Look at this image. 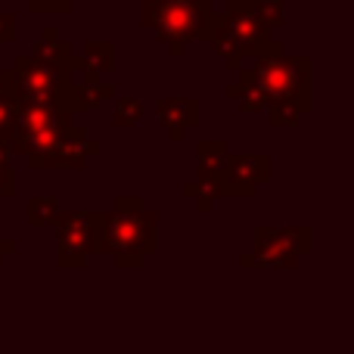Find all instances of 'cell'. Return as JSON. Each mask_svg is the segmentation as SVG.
Listing matches in <instances>:
<instances>
[{"label":"cell","mask_w":354,"mask_h":354,"mask_svg":"<svg viewBox=\"0 0 354 354\" xmlns=\"http://www.w3.org/2000/svg\"><path fill=\"white\" fill-rule=\"evenodd\" d=\"M91 252L109 255L118 270L140 268L143 258L159 252V214L143 208L140 196H115L109 212L87 214Z\"/></svg>","instance_id":"6da1fadb"},{"label":"cell","mask_w":354,"mask_h":354,"mask_svg":"<svg viewBox=\"0 0 354 354\" xmlns=\"http://www.w3.org/2000/svg\"><path fill=\"white\" fill-rule=\"evenodd\" d=\"M311 56H289L286 50H274V53L255 59L252 68H239V93L258 91L270 100V106L280 100H295L301 106L311 103Z\"/></svg>","instance_id":"7a4b0ae2"},{"label":"cell","mask_w":354,"mask_h":354,"mask_svg":"<svg viewBox=\"0 0 354 354\" xmlns=\"http://www.w3.org/2000/svg\"><path fill=\"white\" fill-rule=\"evenodd\" d=\"M143 28L156 31L168 53L183 56L187 44L202 41L214 16V0H140Z\"/></svg>","instance_id":"3957f363"},{"label":"cell","mask_w":354,"mask_h":354,"mask_svg":"<svg viewBox=\"0 0 354 354\" xmlns=\"http://www.w3.org/2000/svg\"><path fill=\"white\" fill-rule=\"evenodd\" d=\"M311 227H255V249L239 255V268H283L292 270L301 255H311L314 249Z\"/></svg>","instance_id":"277c9868"},{"label":"cell","mask_w":354,"mask_h":354,"mask_svg":"<svg viewBox=\"0 0 354 354\" xmlns=\"http://www.w3.org/2000/svg\"><path fill=\"white\" fill-rule=\"evenodd\" d=\"M221 25L230 35V41L236 44L243 59H261L274 50H283V44L270 37V31L264 28L261 19L252 12V6L245 0H227L224 12H221Z\"/></svg>","instance_id":"5b68a950"},{"label":"cell","mask_w":354,"mask_h":354,"mask_svg":"<svg viewBox=\"0 0 354 354\" xmlns=\"http://www.w3.org/2000/svg\"><path fill=\"white\" fill-rule=\"evenodd\" d=\"M87 208H59L53 218V230H56V264L66 270H78L87 264L91 252V230H87Z\"/></svg>","instance_id":"8992f818"},{"label":"cell","mask_w":354,"mask_h":354,"mask_svg":"<svg viewBox=\"0 0 354 354\" xmlns=\"http://www.w3.org/2000/svg\"><path fill=\"white\" fill-rule=\"evenodd\" d=\"M270 180L268 153H230L224 174H221V196L224 199H249Z\"/></svg>","instance_id":"52a82bcc"},{"label":"cell","mask_w":354,"mask_h":354,"mask_svg":"<svg viewBox=\"0 0 354 354\" xmlns=\"http://www.w3.org/2000/svg\"><path fill=\"white\" fill-rule=\"evenodd\" d=\"M91 156H100V140L87 137L84 124H75V128L66 131V137H62V143L53 149V156L44 159L41 171H50V168H59V171H84Z\"/></svg>","instance_id":"ba28073f"},{"label":"cell","mask_w":354,"mask_h":354,"mask_svg":"<svg viewBox=\"0 0 354 354\" xmlns=\"http://www.w3.org/2000/svg\"><path fill=\"white\" fill-rule=\"evenodd\" d=\"M156 118L177 143L189 128L199 124V100L196 97H159L156 100Z\"/></svg>","instance_id":"9c48e42d"},{"label":"cell","mask_w":354,"mask_h":354,"mask_svg":"<svg viewBox=\"0 0 354 354\" xmlns=\"http://www.w3.org/2000/svg\"><path fill=\"white\" fill-rule=\"evenodd\" d=\"M25 56H28L31 62H37V66H47V68H66V72L81 68L72 44L62 41L59 31H56L53 25H47V28L41 31V37L31 44V53H25Z\"/></svg>","instance_id":"30bf717a"},{"label":"cell","mask_w":354,"mask_h":354,"mask_svg":"<svg viewBox=\"0 0 354 354\" xmlns=\"http://www.w3.org/2000/svg\"><path fill=\"white\" fill-rule=\"evenodd\" d=\"M81 72L93 75V78H106L115 68V44L112 41H87L81 47Z\"/></svg>","instance_id":"8fae6325"},{"label":"cell","mask_w":354,"mask_h":354,"mask_svg":"<svg viewBox=\"0 0 354 354\" xmlns=\"http://www.w3.org/2000/svg\"><path fill=\"white\" fill-rule=\"evenodd\" d=\"M227 156H230V147L224 140H199L196 147V162H199V177L196 180H214L221 183V174H224Z\"/></svg>","instance_id":"7c38bea8"},{"label":"cell","mask_w":354,"mask_h":354,"mask_svg":"<svg viewBox=\"0 0 354 354\" xmlns=\"http://www.w3.org/2000/svg\"><path fill=\"white\" fill-rule=\"evenodd\" d=\"M202 41L214 50V56H218V59L224 62L230 72H239V68H243L245 59L239 56L236 44L230 41V35H227L224 25H221V12H214V16H212V25H208V31H205V37H202Z\"/></svg>","instance_id":"4fadbf2b"},{"label":"cell","mask_w":354,"mask_h":354,"mask_svg":"<svg viewBox=\"0 0 354 354\" xmlns=\"http://www.w3.org/2000/svg\"><path fill=\"white\" fill-rule=\"evenodd\" d=\"M308 112H311V106H301L295 100H280V103L268 106V124L270 128H295Z\"/></svg>","instance_id":"5bb4252c"},{"label":"cell","mask_w":354,"mask_h":354,"mask_svg":"<svg viewBox=\"0 0 354 354\" xmlns=\"http://www.w3.org/2000/svg\"><path fill=\"white\" fill-rule=\"evenodd\" d=\"M78 87H81V106H84V112L97 109V106H103L106 100L115 97V87L106 84V78H93V75H84Z\"/></svg>","instance_id":"9a60e30c"},{"label":"cell","mask_w":354,"mask_h":354,"mask_svg":"<svg viewBox=\"0 0 354 354\" xmlns=\"http://www.w3.org/2000/svg\"><path fill=\"white\" fill-rule=\"evenodd\" d=\"M245 3L252 6V12L261 19V25L268 31H277L286 25V3L283 0H245Z\"/></svg>","instance_id":"2e32d148"},{"label":"cell","mask_w":354,"mask_h":354,"mask_svg":"<svg viewBox=\"0 0 354 354\" xmlns=\"http://www.w3.org/2000/svg\"><path fill=\"white\" fill-rule=\"evenodd\" d=\"M59 212L56 196H31L28 199V227H50Z\"/></svg>","instance_id":"e0dca14e"},{"label":"cell","mask_w":354,"mask_h":354,"mask_svg":"<svg viewBox=\"0 0 354 354\" xmlns=\"http://www.w3.org/2000/svg\"><path fill=\"white\" fill-rule=\"evenodd\" d=\"M143 122V103L134 97H118L115 103V112H112V124L115 128H137Z\"/></svg>","instance_id":"ac0fdd59"},{"label":"cell","mask_w":354,"mask_h":354,"mask_svg":"<svg viewBox=\"0 0 354 354\" xmlns=\"http://www.w3.org/2000/svg\"><path fill=\"white\" fill-rule=\"evenodd\" d=\"M28 12H35V16H68L72 0H28Z\"/></svg>","instance_id":"d6986e66"},{"label":"cell","mask_w":354,"mask_h":354,"mask_svg":"<svg viewBox=\"0 0 354 354\" xmlns=\"http://www.w3.org/2000/svg\"><path fill=\"white\" fill-rule=\"evenodd\" d=\"M12 115H16V103H12L6 93H0V143H6V147H10Z\"/></svg>","instance_id":"ffe728a7"},{"label":"cell","mask_w":354,"mask_h":354,"mask_svg":"<svg viewBox=\"0 0 354 354\" xmlns=\"http://www.w3.org/2000/svg\"><path fill=\"white\" fill-rule=\"evenodd\" d=\"M16 196V174H12V165H0V208H3L6 199Z\"/></svg>","instance_id":"44dd1931"},{"label":"cell","mask_w":354,"mask_h":354,"mask_svg":"<svg viewBox=\"0 0 354 354\" xmlns=\"http://www.w3.org/2000/svg\"><path fill=\"white\" fill-rule=\"evenodd\" d=\"M16 41V16L12 12H0V50L3 44H12Z\"/></svg>","instance_id":"7402d4cb"},{"label":"cell","mask_w":354,"mask_h":354,"mask_svg":"<svg viewBox=\"0 0 354 354\" xmlns=\"http://www.w3.org/2000/svg\"><path fill=\"white\" fill-rule=\"evenodd\" d=\"M12 252H16V243H12V239H6L3 230H0V261H3L6 255H12Z\"/></svg>","instance_id":"603a6c76"},{"label":"cell","mask_w":354,"mask_h":354,"mask_svg":"<svg viewBox=\"0 0 354 354\" xmlns=\"http://www.w3.org/2000/svg\"><path fill=\"white\" fill-rule=\"evenodd\" d=\"M183 196L196 202V196H199V187H196V180H187V183H183Z\"/></svg>","instance_id":"cb8c5ba5"},{"label":"cell","mask_w":354,"mask_h":354,"mask_svg":"<svg viewBox=\"0 0 354 354\" xmlns=\"http://www.w3.org/2000/svg\"><path fill=\"white\" fill-rule=\"evenodd\" d=\"M224 97H227V100H236V103H239V97H243V93H239L236 84H227V87H224Z\"/></svg>","instance_id":"d4e9b609"},{"label":"cell","mask_w":354,"mask_h":354,"mask_svg":"<svg viewBox=\"0 0 354 354\" xmlns=\"http://www.w3.org/2000/svg\"><path fill=\"white\" fill-rule=\"evenodd\" d=\"M6 91H10V72L3 68V72H0V93H6Z\"/></svg>","instance_id":"484cf974"},{"label":"cell","mask_w":354,"mask_h":354,"mask_svg":"<svg viewBox=\"0 0 354 354\" xmlns=\"http://www.w3.org/2000/svg\"><path fill=\"white\" fill-rule=\"evenodd\" d=\"M0 72H3V59H0Z\"/></svg>","instance_id":"4316f807"},{"label":"cell","mask_w":354,"mask_h":354,"mask_svg":"<svg viewBox=\"0 0 354 354\" xmlns=\"http://www.w3.org/2000/svg\"><path fill=\"white\" fill-rule=\"evenodd\" d=\"M137 3H140V0H137Z\"/></svg>","instance_id":"83f0119b"}]
</instances>
